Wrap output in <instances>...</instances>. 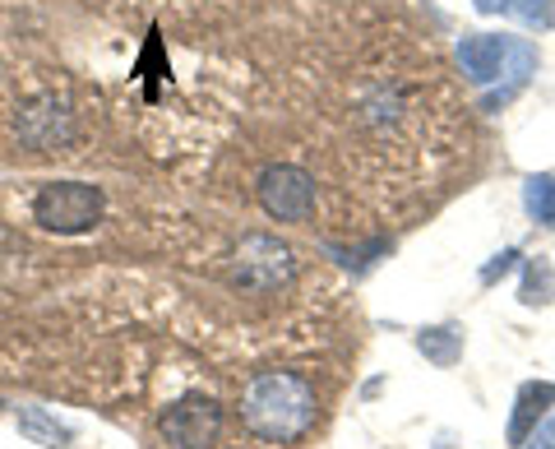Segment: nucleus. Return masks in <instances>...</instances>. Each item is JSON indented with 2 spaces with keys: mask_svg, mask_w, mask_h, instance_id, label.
<instances>
[{
  "mask_svg": "<svg viewBox=\"0 0 555 449\" xmlns=\"http://www.w3.org/2000/svg\"><path fill=\"white\" fill-rule=\"evenodd\" d=\"M241 426L264 445H297L315 431L320 399L315 385L297 371H259L241 389Z\"/></svg>",
  "mask_w": 555,
  "mask_h": 449,
  "instance_id": "obj_1",
  "label": "nucleus"
},
{
  "mask_svg": "<svg viewBox=\"0 0 555 449\" xmlns=\"http://www.w3.org/2000/svg\"><path fill=\"white\" fill-rule=\"evenodd\" d=\"M459 65L473 84H500L509 79V89H518L537 70V51L518 38H495V33H477V38L459 42Z\"/></svg>",
  "mask_w": 555,
  "mask_h": 449,
  "instance_id": "obj_2",
  "label": "nucleus"
},
{
  "mask_svg": "<svg viewBox=\"0 0 555 449\" xmlns=\"http://www.w3.org/2000/svg\"><path fill=\"white\" fill-rule=\"evenodd\" d=\"M102 190L98 185H83V181H56V185H42L33 195V222L47 232H61V236H75V232H89L93 222L102 218Z\"/></svg>",
  "mask_w": 555,
  "mask_h": 449,
  "instance_id": "obj_3",
  "label": "nucleus"
},
{
  "mask_svg": "<svg viewBox=\"0 0 555 449\" xmlns=\"http://www.w3.org/2000/svg\"><path fill=\"white\" fill-rule=\"evenodd\" d=\"M315 177L292 163H278V167H264V177H259V204H264V214L273 222H306L315 214Z\"/></svg>",
  "mask_w": 555,
  "mask_h": 449,
  "instance_id": "obj_4",
  "label": "nucleus"
},
{
  "mask_svg": "<svg viewBox=\"0 0 555 449\" xmlns=\"http://www.w3.org/2000/svg\"><path fill=\"white\" fill-rule=\"evenodd\" d=\"M222 436V408L214 399H181L158 418V440L163 449H214Z\"/></svg>",
  "mask_w": 555,
  "mask_h": 449,
  "instance_id": "obj_5",
  "label": "nucleus"
},
{
  "mask_svg": "<svg viewBox=\"0 0 555 449\" xmlns=\"http://www.w3.org/2000/svg\"><path fill=\"white\" fill-rule=\"evenodd\" d=\"M14 126H20V140L28 149H61V144H69V134H75V120H69V112L56 98L24 102V112H20Z\"/></svg>",
  "mask_w": 555,
  "mask_h": 449,
  "instance_id": "obj_6",
  "label": "nucleus"
},
{
  "mask_svg": "<svg viewBox=\"0 0 555 449\" xmlns=\"http://www.w3.org/2000/svg\"><path fill=\"white\" fill-rule=\"evenodd\" d=\"M287 260H292L287 246H278L273 236H250L236 255V273L246 283L269 287V283H278V273H287Z\"/></svg>",
  "mask_w": 555,
  "mask_h": 449,
  "instance_id": "obj_7",
  "label": "nucleus"
},
{
  "mask_svg": "<svg viewBox=\"0 0 555 449\" xmlns=\"http://www.w3.org/2000/svg\"><path fill=\"white\" fill-rule=\"evenodd\" d=\"M555 403V385L551 380H532V385L518 389V399H514V418H509V445H524L537 422L546 418V408Z\"/></svg>",
  "mask_w": 555,
  "mask_h": 449,
  "instance_id": "obj_8",
  "label": "nucleus"
},
{
  "mask_svg": "<svg viewBox=\"0 0 555 449\" xmlns=\"http://www.w3.org/2000/svg\"><path fill=\"white\" fill-rule=\"evenodd\" d=\"M416 348L426 352V361H436V367H454V361L463 357V330H454V324H440V330H422Z\"/></svg>",
  "mask_w": 555,
  "mask_h": 449,
  "instance_id": "obj_9",
  "label": "nucleus"
},
{
  "mask_svg": "<svg viewBox=\"0 0 555 449\" xmlns=\"http://www.w3.org/2000/svg\"><path fill=\"white\" fill-rule=\"evenodd\" d=\"M524 209L542 222V228H555V177H528L524 181Z\"/></svg>",
  "mask_w": 555,
  "mask_h": 449,
  "instance_id": "obj_10",
  "label": "nucleus"
},
{
  "mask_svg": "<svg viewBox=\"0 0 555 449\" xmlns=\"http://www.w3.org/2000/svg\"><path fill=\"white\" fill-rule=\"evenodd\" d=\"M20 431H24L28 440L47 445V449H61V445L69 440V431H65L56 418H47L42 408H24V412H20Z\"/></svg>",
  "mask_w": 555,
  "mask_h": 449,
  "instance_id": "obj_11",
  "label": "nucleus"
},
{
  "mask_svg": "<svg viewBox=\"0 0 555 449\" xmlns=\"http://www.w3.org/2000/svg\"><path fill=\"white\" fill-rule=\"evenodd\" d=\"M509 10H514V14H518V20H524V24H532V28H546V24L555 20V10L546 5V0H514Z\"/></svg>",
  "mask_w": 555,
  "mask_h": 449,
  "instance_id": "obj_12",
  "label": "nucleus"
},
{
  "mask_svg": "<svg viewBox=\"0 0 555 449\" xmlns=\"http://www.w3.org/2000/svg\"><path fill=\"white\" fill-rule=\"evenodd\" d=\"M537 287L555 292V279H551L546 265H532V269H528V279H524V302H537Z\"/></svg>",
  "mask_w": 555,
  "mask_h": 449,
  "instance_id": "obj_13",
  "label": "nucleus"
},
{
  "mask_svg": "<svg viewBox=\"0 0 555 449\" xmlns=\"http://www.w3.org/2000/svg\"><path fill=\"white\" fill-rule=\"evenodd\" d=\"M518 449H555V418H546V422L537 426L532 436H528L524 445H518Z\"/></svg>",
  "mask_w": 555,
  "mask_h": 449,
  "instance_id": "obj_14",
  "label": "nucleus"
},
{
  "mask_svg": "<svg viewBox=\"0 0 555 449\" xmlns=\"http://www.w3.org/2000/svg\"><path fill=\"white\" fill-rule=\"evenodd\" d=\"M514 260H518V251L495 255V265H486V269H481V283H495V279H505V273L514 269Z\"/></svg>",
  "mask_w": 555,
  "mask_h": 449,
  "instance_id": "obj_15",
  "label": "nucleus"
},
{
  "mask_svg": "<svg viewBox=\"0 0 555 449\" xmlns=\"http://www.w3.org/2000/svg\"><path fill=\"white\" fill-rule=\"evenodd\" d=\"M509 5H514V0H477L481 14H500V10H509Z\"/></svg>",
  "mask_w": 555,
  "mask_h": 449,
  "instance_id": "obj_16",
  "label": "nucleus"
}]
</instances>
